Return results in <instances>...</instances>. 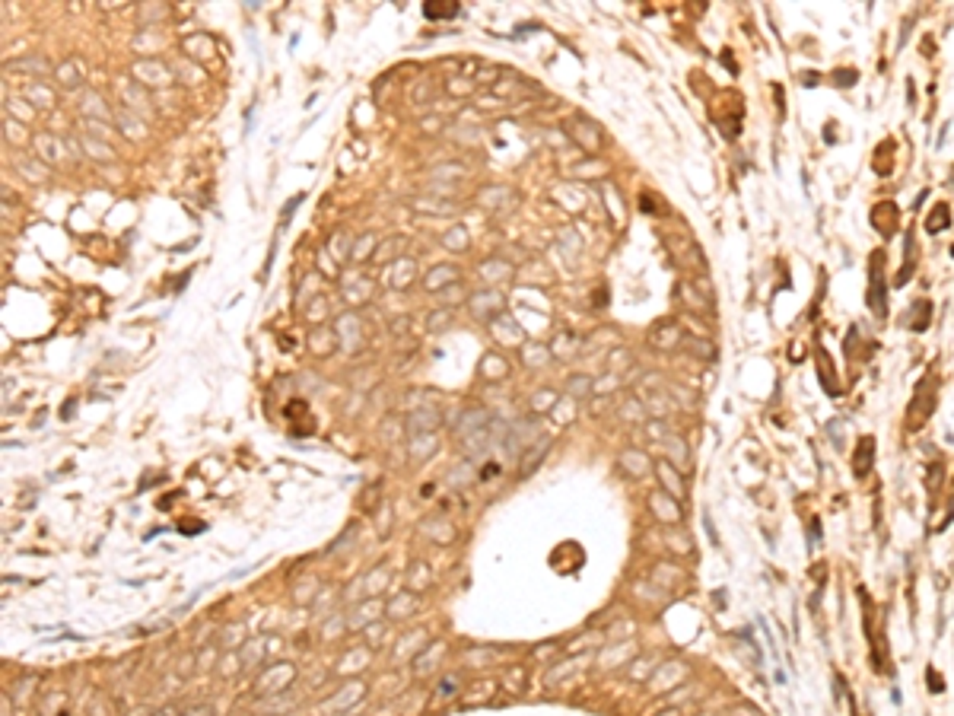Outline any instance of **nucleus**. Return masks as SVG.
<instances>
[{"label":"nucleus","instance_id":"obj_11","mask_svg":"<svg viewBox=\"0 0 954 716\" xmlns=\"http://www.w3.org/2000/svg\"><path fill=\"white\" fill-rule=\"evenodd\" d=\"M677 338H681V328L677 325H662L659 331H655V344L659 347H671V344H677Z\"/></svg>","mask_w":954,"mask_h":716},{"label":"nucleus","instance_id":"obj_1","mask_svg":"<svg viewBox=\"0 0 954 716\" xmlns=\"http://www.w3.org/2000/svg\"><path fill=\"white\" fill-rule=\"evenodd\" d=\"M865 303L875 319H887V284H884V252H872L868 261V290Z\"/></svg>","mask_w":954,"mask_h":716},{"label":"nucleus","instance_id":"obj_17","mask_svg":"<svg viewBox=\"0 0 954 716\" xmlns=\"http://www.w3.org/2000/svg\"><path fill=\"white\" fill-rule=\"evenodd\" d=\"M808 532H811V548L821 541V522L818 519H811V525H808Z\"/></svg>","mask_w":954,"mask_h":716},{"label":"nucleus","instance_id":"obj_19","mask_svg":"<svg viewBox=\"0 0 954 716\" xmlns=\"http://www.w3.org/2000/svg\"><path fill=\"white\" fill-rule=\"evenodd\" d=\"M735 716H758V710H754V707H738Z\"/></svg>","mask_w":954,"mask_h":716},{"label":"nucleus","instance_id":"obj_2","mask_svg":"<svg viewBox=\"0 0 954 716\" xmlns=\"http://www.w3.org/2000/svg\"><path fill=\"white\" fill-rule=\"evenodd\" d=\"M932 404H936V395H932V379H923L919 382V389H916V395H913V402H910V414H906V426L910 430H919V426L926 424V420L932 417Z\"/></svg>","mask_w":954,"mask_h":716},{"label":"nucleus","instance_id":"obj_4","mask_svg":"<svg viewBox=\"0 0 954 716\" xmlns=\"http://www.w3.org/2000/svg\"><path fill=\"white\" fill-rule=\"evenodd\" d=\"M897 216H900V210H897V204H891V201H881V204H875V210H872V223L878 226L881 236L897 233Z\"/></svg>","mask_w":954,"mask_h":716},{"label":"nucleus","instance_id":"obj_12","mask_svg":"<svg viewBox=\"0 0 954 716\" xmlns=\"http://www.w3.org/2000/svg\"><path fill=\"white\" fill-rule=\"evenodd\" d=\"M942 478H945V465L942 462H932V471L926 475V488H929L932 497H936L938 488H942Z\"/></svg>","mask_w":954,"mask_h":716},{"label":"nucleus","instance_id":"obj_16","mask_svg":"<svg viewBox=\"0 0 954 716\" xmlns=\"http://www.w3.org/2000/svg\"><path fill=\"white\" fill-rule=\"evenodd\" d=\"M926 681L932 685V694H942L945 691V678L936 672V668H929V672H926Z\"/></svg>","mask_w":954,"mask_h":716},{"label":"nucleus","instance_id":"obj_18","mask_svg":"<svg viewBox=\"0 0 954 716\" xmlns=\"http://www.w3.org/2000/svg\"><path fill=\"white\" fill-rule=\"evenodd\" d=\"M831 439H833V446H843V436H840V424H837V420L831 424Z\"/></svg>","mask_w":954,"mask_h":716},{"label":"nucleus","instance_id":"obj_5","mask_svg":"<svg viewBox=\"0 0 954 716\" xmlns=\"http://www.w3.org/2000/svg\"><path fill=\"white\" fill-rule=\"evenodd\" d=\"M904 242H906V265L900 268V274H897V280H894V287H904L906 280L913 277V271H916V265H919V252H916V236L906 229V236H904Z\"/></svg>","mask_w":954,"mask_h":716},{"label":"nucleus","instance_id":"obj_9","mask_svg":"<svg viewBox=\"0 0 954 716\" xmlns=\"http://www.w3.org/2000/svg\"><path fill=\"white\" fill-rule=\"evenodd\" d=\"M951 226V210L948 204H936L932 207V214L926 216V229L929 233H942V229H948Z\"/></svg>","mask_w":954,"mask_h":716},{"label":"nucleus","instance_id":"obj_10","mask_svg":"<svg viewBox=\"0 0 954 716\" xmlns=\"http://www.w3.org/2000/svg\"><path fill=\"white\" fill-rule=\"evenodd\" d=\"M621 465L630 471V475H636V478L646 475V471H649V458L643 456V452H627V456L621 458Z\"/></svg>","mask_w":954,"mask_h":716},{"label":"nucleus","instance_id":"obj_6","mask_svg":"<svg viewBox=\"0 0 954 716\" xmlns=\"http://www.w3.org/2000/svg\"><path fill=\"white\" fill-rule=\"evenodd\" d=\"M929 321H932V303L929 299H916L913 309H910V315H906V328L919 334V331L929 328Z\"/></svg>","mask_w":954,"mask_h":716},{"label":"nucleus","instance_id":"obj_8","mask_svg":"<svg viewBox=\"0 0 954 716\" xmlns=\"http://www.w3.org/2000/svg\"><path fill=\"white\" fill-rule=\"evenodd\" d=\"M655 471H659V481H662V488H665L671 497H684V478L677 475V471L671 468L668 462H659V465H655Z\"/></svg>","mask_w":954,"mask_h":716},{"label":"nucleus","instance_id":"obj_3","mask_svg":"<svg viewBox=\"0 0 954 716\" xmlns=\"http://www.w3.org/2000/svg\"><path fill=\"white\" fill-rule=\"evenodd\" d=\"M872 465H875V436H859L856 449H853V475L868 478L872 475Z\"/></svg>","mask_w":954,"mask_h":716},{"label":"nucleus","instance_id":"obj_7","mask_svg":"<svg viewBox=\"0 0 954 716\" xmlns=\"http://www.w3.org/2000/svg\"><path fill=\"white\" fill-rule=\"evenodd\" d=\"M653 510H655V516L662 519V522H681V507L675 503V497H665V494H653Z\"/></svg>","mask_w":954,"mask_h":716},{"label":"nucleus","instance_id":"obj_15","mask_svg":"<svg viewBox=\"0 0 954 716\" xmlns=\"http://www.w3.org/2000/svg\"><path fill=\"white\" fill-rule=\"evenodd\" d=\"M671 456H677V465H681V468H687V458H690L687 456V446H684L677 436L671 439Z\"/></svg>","mask_w":954,"mask_h":716},{"label":"nucleus","instance_id":"obj_14","mask_svg":"<svg viewBox=\"0 0 954 716\" xmlns=\"http://www.w3.org/2000/svg\"><path fill=\"white\" fill-rule=\"evenodd\" d=\"M455 10H458V6H455V4H452V6H430V4H426V6H423L426 19H439V16H455Z\"/></svg>","mask_w":954,"mask_h":716},{"label":"nucleus","instance_id":"obj_13","mask_svg":"<svg viewBox=\"0 0 954 716\" xmlns=\"http://www.w3.org/2000/svg\"><path fill=\"white\" fill-rule=\"evenodd\" d=\"M856 80H859V74H856V70H833V83H837V87H856Z\"/></svg>","mask_w":954,"mask_h":716}]
</instances>
